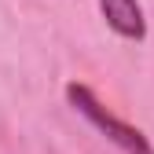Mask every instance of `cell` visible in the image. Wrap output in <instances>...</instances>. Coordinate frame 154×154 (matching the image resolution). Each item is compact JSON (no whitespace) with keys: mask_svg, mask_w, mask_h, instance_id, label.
Wrapping results in <instances>:
<instances>
[{"mask_svg":"<svg viewBox=\"0 0 154 154\" xmlns=\"http://www.w3.org/2000/svg\"><path fill=\"white\" fill-rule=\"evenodd\" d=\"M66 99H70V106H73L77 114H85V118H88L95 128H99L114 147H121L125 154H154V147L147 143L143 132H140V128H132L128 121H121L110 106H103L88 85H77V81L66 85Z\"/></svg>","mask_w":154,"mask_h":154,"instance_id":"1","label":"cell"},{"mask_svg":"<svg viewBox=\"0 0 154 154\" xmlns=\"http://www.w3.org/2000/svg\"><path fill=\"white\" fill-rule=\"evenodd\" d=\"M99 11L106 18V26L125 41H143L147 37V18L136 0H99Z\"/></svg>","mask_w":154,"mask_h":154,"instance_id":"2","label":"cell"}]
</instances>
